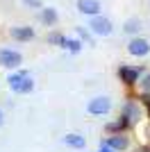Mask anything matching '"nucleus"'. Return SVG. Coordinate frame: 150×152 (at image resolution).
Segmentation results:
<instances>
[{
    "label": "nucleus",
    "mask_w": 150,
    "mask_h": 152,
    "mask_svg": "<svg viewBox=\"0 0 150 152\" xmlns=\"http://www.w3.org/2000/svg\"><path fill=\"white\" fill-rule=\"evenodd\" d=\"M9 89L14 93H32L34 91V80L27 70H18V73H12L9 75Z\"/></svg>",
    "instance_id": "obj_1"
},
{
    "label": "nucleus",
    "mask_w": 150,
    "mask_h": 152,
    "mask_svg": "<svg viewBox=\"0 0 150 152\" xmlns=\"http://www.w3.org/2000/svg\"><path fill=\"white\" fill-rule=\"evenodd\" d=\"M89 30H91V34H96V37H109L114 25L107 16L98 14V16H89Z\"/></svg>",
    "instance_id": "obj_2"
},
{
    "label": "nucleus",
    "mask_w": 150,
    "mask_h": 152,
    "mask_svg": "<svg viewBox=\"0 0 150 152\" xmlns=\"http://www.w3.org/2000/svg\"><path fill=\"white\" fill-rule=\"evenodd\" d=\"M109 109H112V100L105 98V95H98L93 100H89V104H87V111L91 116H105Z\"/></svg>",
    "instance_id": "obj_3"
},
{
    "label": "nucleus",
    "mask_w": 150,
    "mask_h": 152,
    "mask_svg": "<svg viewBox=\"0 0 150 152\" xmlns=\"http://www.w3.org/2000/svg\"><path fill=\"white\" fill-rule=\"evenodd\" d=\"M23 57L18 50H9V48H0V66L2 68H18Z\"/></svg>",
    "instance_id": "obj_4"
},
{
    "label": "nucleus",
    "mask_w": 150,
    "mask_h": 152,
    "mask_svg": "<svg viewBox=\"0 0 150 152\" xmlns=\"http://www.w3.org/2000/svg\"><path fill=\"white\" fill-rule=\"evenodd\" d=\"M127 52H130L132 57H146V55H150V43H148V39L134 37L130 43H127Z\"/></svg>",
    "instance_id": "obj_5"
},
{
    "label": "nucleus",
    "mask_w": 150,
    "mask_h": 152,
    "mask_svg": "<svg viewBox=\"0 0 150 152\" xmlns=\"http://www.w3.org/2000/svg\"><path fill=\"white\" fill-rule=\"evenodd\" d=\"M118 77H121V82H123V84L134 86V84L139 82V77H141V68H134V66L123 64V66L118 68Z\"/></svg>",
    "instance_id": "obj_6"
},
{
    "label": "nucleus",
    "mask_w": 150,
    "mask_h": 152,
    "mask_svg": "<svg viewBox=\"0 0 150 152\" xmlns=\"http://www.w3.org/2000/svg\"><path fill=\"white\" fill-rule=\"evenodd\" d=\"M102 5H100V0H77V12L82 16H98Z\"/></svg>",
    "instance_id": "obj_7"
},
{
    "label": "nucleus",
    "mask_w": 150,
    "mask_h": 152,
    "mask_svg": "<svg viewBox=\"0 0 150 152\" xmlns=\"http://www.w3.org/2000/svg\"><path fill=\"white\" fill-rule=\"evenodd\" d=\"M102 143H105V145H109V148H114L116 152H118V150H125V148L130 145V141H127V136H125V134H112V136H107Z\"/></svg>",
    "instance_id": "obj_8"
},
{
    "label": "nucleus",
    "mask_w": 150,
    "mask_h": 152,
    "mask_svg": "<svg viewBox=\"0 0 150 152\" xmlns=\"http://www.w3.org/2000/svg\"><path fill=\"white\" fill-rule=\"evenodd\" d=\"M9 34H12V39H16V41H30V39H34V27H30V25L12 27Z\"/></svg>",
    "instance_id": "obj_9"
},
{
    "label": "nucleus",
    "mask_w": 150,
    "mask_h": 152,
    "mask_svg": "<svg viewBox=\"0 0 150 152\" xmlns=\"http://www.w3.org/2000/svg\"><path fill=\"white\" fill-rule=\"evenodd\" d=\"M59 20V14H57V9H52V7H41V23L48 27H52Z\"/></svg>",
    "instance_id": "obj_10"
},
{
    "label": "nucleus",
    "mask_w": 150,
    "mask_h": 152,
    "mask_svg": "<svg viewBox=\"0 0 150 152\" xmlns=\"http://www.w3.org/2000/svg\"><path fill=\"white\" fill-rule=\"evenodd\" d=\"M130 127V121L125 118V116H121L118 121H112V123H107V132L109 134H123L125 129Z\"/></svg>",
    "instance_id": "obj_11"
},
{
    "label": "nucleus",
    "mask_w": 150,
    "mask_h": 152,
    "mask_svg": "<svg viewBox=\"0 0 150 152\" xmlns=\"http://www.w3.org/2000/svg\"><path fill=\"white\" fill-rule=\"evenodd\" d=\"M64 143H66L68 148H75V150H84L87 139L80 136V134H66V136H64Z\"/></svg>",
    "instance_id": "obj_12"
},
{
    "label": "nucleus",
    "mask_w": 150,
    "mask_h": 152,
    "mask_svg": "<svg viewBox=\"0 0 150 152\" xmlns=\"http://www.w3.org/2000/svg\"><path fill=\"white\" fill-rule=\"evenodd\" d=\"M123 116L130 121V125H132V123H137L139 118H141V114H139V107L134 104V102H125V104H123Z\"/></svg>",
    "instance_id": "obj_13"
},
{
    "label": "nucleus",
    "mask_w": 150,
    "mask_h": 152,
    "mask_svg": "<svg viewBox=\"0 0 150 152\" xmlns=\"http://www.w3.org/2000/svg\"><path fill=\"white\" fill-rule=\"evenodd\" d=\"M139 30H141V18H137V16H134V18H127L123 23V32H127V34H137Z\"/></svg>",
    "instance_id": "obj_14"
},
{
    "label": "nucleus",
    "mask_w": 150,
    "mask_h": 152,
    "mask_svg": "<svg viewBox=\"0 0 150 152\" xmlns=\"http://www.w3.org/2000/svg\"><path fill=\"white\" fill-rule=\"evenodd\" d=\"M62 48H64V50H71L73 55H77V52L82 50V41H80V39H68V37H66Z\"/></svg>",
    "instance_id": "obj_15"
},
{
    "label": "nucleus",
    "mask_w": 150,
    "mask_h": 152,
    "mask_svg": "<svg viewBox=\"0 0 150 152\" xmlns=\"http://www.w3.org/2000/svg\"><path fill=\"white\" fill-rule=\"evenodd\" d=\"M75 32H77V37H80V41L82 43H89V45H96V41H93V37H91V30H84L82 25H77L75 27Z\"/></svg>",
    "instance_id": "obj_16"
},
{
    "label": "nucleus",
    "mask_w": 150,
    "mask_h": 152,
    "mask_svg": "<svg viewBox=\"0 0 150 152\" xmlns=\"http://www.w3.org/2000/svg\"><path fill=\"white\" fill-rule=\"evenodd\" d=\"M64 39H66V37H64V34H59V32H50V34H48V41H50L52 45H59V48L64 45Z\"/></svg>",
    "instance_id": "obj_17"
},
{
    "label": "nucleus",
    "mask_w": 150,
    "mask_h": 152,
    "mask_svg": "<svg viewBox=\"0 0 150 152\" xmlns=\"http://www.w3.org/2000/svg\"><path fill=\"white\" fill-rule=\"evenodd\" d=\"M139 86H141V93H150V73H146L143 80H139Z\"/></svg>",
    "instance_id": "obj_18"
},
{
    "label": "nucleus",
    "mask_w": 150,
    "mask_h": 152,
    "mask_svg": "<svg viewBox=\"0 0 150 152\" xmlns=\"http://www.w3.org/2000/svg\"><path fill=\"white\" fill-rule=\"evenodd\" d=\"M23 5H27L30 9H41V7H43L41 0H23Z\"/></svg>",
    "instance_id": "obj_19"
},
{
    "label": "nucleus",
    "mask_w": 150,
    "mask_h": 152,
    "mask_svg": "<svg viewBox=\"0 0 150 152\" xmlns=\"http://www.w3.org/2000/svg\"><path fill=\"white\" fill-rule=\"evenodd\" d=\"M141 100H143L146 111H148V118H150V95H148V93H141Z\"/></svg>",
    "instance_id": "obj_20"
},
{
    "label": "nucleus",
    "mask_w": 150,
    "mask_h": 152,
    "mask_svg": "<svg viewBox=\"0 0 150 152\" xmlns=\"http://www.w3.org/2000/svg\"><path fill=\"white\" fill-rule=\"evenodd\" d=\"M98 152H116L114 148H109V145H105V143H100V150Z\"/></svg>",
    "instance_id": "obj_21"
},
{
    "label": "nucleus",
    "mask_w": 150,
    "mask_h": 152,
    "mask_svg": "<svg viewBox=\"0 0 150 152\" xmlns=\"http://www.w3.org/2000/svg\"><path fill=\"white\" fill-rule=\"evenodd\" d=\"M2 123H5V114H2V109H0V127H2Z\"/></svg>",
    "instance_id": "obj_22"
},
{
    "label": "nucleus",
    "mask_w": 150,
    "mask_h": 152,
    "mask_svg": "<svg viewBox=\"0 0 150 152\" xmlns=\"http://www.w3.org/2000/svg\"><path fill=\"white\" fill-rule=\"evenodd\" d=\"M134 152H150V148H139V150H134Z\"/></svg>",
    "instance_id": "obj_23"
}]
</instances>
